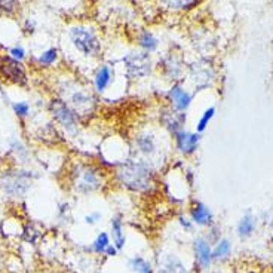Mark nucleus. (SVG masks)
I'll return each instance as SVG.
<instances>
[{"mask_svg": "<svg viewBox=\"0 0 273 273\" xmlns=\"http://www.w3.org/2000/svg\"><path fill=\"white\" fill-rule=\"evenodd\" d=\"M168 136L159 125L158 128L149 125L136 129L129 141V156L146 160L159 171L169 158L171 146Z\"/></svg>", "mask_w": 273, "mask_h": 273, "instance_id": "1", "label": "nucleus"}, {"mask_svg": "<svg viewBox=\"0 0 273 273\" xmlns=\"http://www.w3.org/2000/svg\"><path fill=\"white\" fill-rule=\"evenodd\" d=\"M113 178L125 190L135 195H149L158 186V169L146 160L128 156L113 166Z\"/></svg>", "mask_w": 273, "mask_h": 273, "instance_id": "2", "label": "nucleus"}, {"mask_svg": "<svg viewBox=\"0 0 273 273\" xmlns=\"http://www.w3.org/2000/svg\"><path fill=\"white\" fill-rule=\"evenodd\" d=\"M67 181L73 193L91 196L109 184V174L101 163L91 159H77L71 162L68 168Z\"/></svg>", "mask_w": 273, "mask_h": 273, "instance_id": "3", "label": "nucleus"}, {"mask_svg": "<svg viewBox=\"0 0 273 273\" xmlns=\"http://www.w3.org/2000/svg\"><path fill=\"white\" fill-rule=\"evenodd\" d=\"M57 97L66 101L82 119L92 116L98 109V95L77 79H64L60 82Z\"/></svg>", "mask_w": 273, "mask_h": 273, "instance_id": "4", "label": "nucleus"}, {"mask_svg": "<svg viewBox=\"0 0 273 273\" xmlns=\"http://www.w3.org/2000/svg\"><path fill=\"white\" fill-rule=\"evenodd\" d=\"M37 175L34 171L21 166H12L0 174V190L5 196L12 199H21L33 187Z\"/></svg>", "mask_w": 273, "mask_h": 273, "instance_id": "5", "label": "nucleus"}, {"mask_svg": "<svg viewBox=\"0 0 273 273\" xmlns=\"http://www.w3.org/2000/svg\"><path fill=\"white\" fill-rule=\"evenodd\" d=\"M48 110L52 117V120L57 123V126L68 136L76 138L82 131V117L76 113L66 101H63L58 97L51 98L48 104Z\"/></svg>", "mask_w": 273, "mask_h": 273, "instance_id": "6", "label": "nucleus"}, {"mask_svg": "<svg viewBox=\"0 0 273 273\" xmlns=\"http://www.w3.org/2000/svg\"><path fill=\"white\" fill-rule=\"evenodd\" d=\"M68 37L71 45L74 46V49L86 57V58H97L101 54V42L97 36V33L83 25H76L73 28H70L68 31Z\"/></svg>", "mask_w": 273, "mask_h": 273, "instance_id": "7", "label": "nucleus"}, {"mask_svg": "<svg viewBox=\"0 0 273 273\" xmlns=\"http://www.w3.org/2000/svg\"><path fill=\"white\" fill-rule=\"evenodd\" d=\"M122 64L125 70V76L131 82H140L147 79L153 71V61L150 54L144 51L128 52L122 58Z\"/></svg>", "mask_w": 273, "mask_h": 273, "instance_id": "8", "label": "nucleus"}, {"mask_svg": "<svg viewBox=\"0 0 273 273\" xmlns=\"http://www.w3.org/2000/svg\"><path fill=\"white\" fill-rule=\"evenodd\" d=\"M187 76L195 88V91H202L212 85L215 80V70L212 67L211 61L206 58H201L190 64L187 68Z\"/></svg>", "mask_w": 273, "mask_h": 273, "instance_id": "9", "label": "nucleus"}, {"mask_svg": "<svg viewBox=\"0 0 273 273\" xmlns=\"http://www.w3.org/2000/svg\"><path fill=\"white\" fill-rule=\"evenodd\" d=\"M159 71L162 73V76L172 83H178L183 82L184 74H186V63L184 58L180 52H168L166 55L162 57V60L159 61Z\"/></svg>", "mask_w": 273, "mask_h": 273, "instance_id": "10", "label": "nucleus"}, {"mask_svg": "<svg viewBox=\"0 0 273 273\" xmlns=\"http://www.w3.org/2000/svg\"><path fill=\"white\" fill-rule=\"evenodd\" d=\"M187 122V113L178 112L168 104H163L158 113V125L169 136L175 135L178 131L184 129Z\"/></svg>", "mask_w": 273, "mask_h": 273, "instance_id": "11", "label": "nucleus"}, {"mask_svg": "<svg viewBox=\"0 0 273 273\" xmlns=\"http://www.w3.org/2000/svg\"><path fill=\"white\" fill-rule=\"evenodd\" d=\"M0 77L9 83L24 86L28 82L25 68L21 61H17L11 55H0Z\"/></svg>", "mask_w": 273, "mask_h": 273, "instance_id": "12", "label": "nucleus"}, {"mask_svg": "<svg viewBox=\"0 0 273 273\" xmlns=\"http://www.w3.org/2000/svg\"><path fill=\"white\" fill-rule=\"evenodd\" d=\"M201 138H202V134H198L196 131L195 132L187 131L186 128L178 131L175 135L171 136L172 144H174V150L183 158H189L198 152Z\"/></svg>", "mask_w": 273, "mask_h": 273, "instance_id": "13", "label": "nucleus"}, {"mask_svg": "<svg viewBox=\"0 0 273 273\" xmlns=\"http://www.w3.org/2000/svg\"><path fill=\"white\" fill-rule=\"evenodd\" d=\"M165 100H166V104L171 106L172 109L187 113L193 101V94L189 89H186L181 82H178V83H172L169 89L165 92Z\"/></svg>", "mask_w": 273, "mask_h": 273, "instance_id": "14", "label": "nucleus"}, {"mask_svg": "<svg viewBox=\"0 0 273 273\" xmlns=\"http://www.w3.org/2000/svg\"><path fill=\"white\" fill-rule=\"evenodd\" d=\"M114 82V68L110 64H100L92 74V89L97 95L110 91Z\"/></svg>", "mask_w": 273, "mask_h": 273, "instance_id": "15", "label": "nucleus"}, {"mask_svg": "<svg viewBox=\"0 0 273 273\" xmlns=\"http://www.w3.org/2000/svg\"><path fill=\"white\" fill-rule=\"evenodd\" d=\"M193 252H195V260L196 264L201 269H208L212 263V248H211V242L208 241V238L199 236L195 239L193 242Z\"/></svg>", "mask_w": 273, "mask_h": 273, "instance_id": "16", "label": "nucleus"}, {"mask_svg": "<svg viewBox=\"0 0 273 273\" xmlns=\"http://www.w3.org/2000/svg\"><path fill=\"white\" fill-rule=\"evenodd\" d=\"M189 212H190V220L198 226L211 228L212 223H214V214L204 202H199V201L192 202Z\"/></svg>", "mask_w": 273, "mask_h": 273, "instance_id": "17", "label": "nucleus"}, {"mask_svg": "<svg viewBox=\"0 0 273 273\" xmlns=\"http://www.w3.org/2000/svg\"><path fill=\"white\" fill-rule=\"evenodd\" d=\"M158 273H187L180 257L174 254H163L158 260Z\"/></svg>", "mask_w": 273, "mask_h": 273, "instance_id": "18", "label": "nucleus"}, {"mask_svg": "<svg viewBox=\"0 0 273 273\" xmlns=\"http://www.w3.org/2000/svg\"><path fill=\"white\" fill-rule=\"evenodd\" d=\"M8 146H9V153L20 165H25L30 162V149L27 147V144L21 138H18V136L11 138Z\"/></svg>", "mask_w": 273, "mask_h": 273, "instance_id": "19", "label": "nucleus"}, {"mask_svg": "<svg viewBox=\"0 0 273 273\" xmlns=\"http://www.w3.org/2000/svg\"><path fill=\"white\" fill-rule=\"evenodd\" d=\"M110 226H112V236H113V245L119 251L125 248L126 244V236L123 232V220L120 215H114L110 220Z\"/></svg>", "mask_w": 273, "mask_h": 273, "instance_id": "20", "label": "nucleus"}, {"mask_svg": "<svg viewBox=\"0 0 273 273\" xmlns=\"http://www.w3.org/2000/svg\"><path fill=\"white\" fill-rule=\"evenodd\" d=\"M138 45H140V48H141L144 52L152 54V52H155V51L158 49L159 40H158V37H156L153 33H150V31H143V33L138 36Z\"/></svg>", "mask_w": 273, "mask_h": 273, "instance_id": "21", "label": "nucleus"}, {"mask_svg": "<svg viewBox=\"0 0 273 273\" xmlns=\"http://www.w3.org/2000/svg\"><path fill=\"white\" fill-rule=\"evenodd\" d=\"M254 229H255L254 217L251 214H245L238 223V235H239V238H248L250 235H252Z\"/></svg>", "mask_w": 273, "mask_h": 273, "instance_id": "22", "label": "nucleus"}, {"mask_svg": "<svg viewBox=\"0 0 273 273\" xmlns=\"http://www.w3.org/2000/svg\"><path fill=\"white\" fill-rule=\"evenodd\" d=\"M232 251V244L229 239H220L215 247L212 248V261H217V260H223L226 258Z\"/></svg>", "mask_w": 273, "mask_h": 273, "instance_id": "23", "label": "nucleus"}, {"mask_svg": "<svg viewBox=\"0 0 273 273\" xmlns=\"http://www.w3.org/2000/svg\"><path fill=\"white\" fill-rule=\"evenodd\" d=\"M215 112H217V109L212 106V107H208L204 113L201 114V117H199V120H198V123H196V132H198V134H204L205 131H206L209 122H211V120L214 119V116H215Z\"/></svg>", "mask_w": 273, "mask_h": 273, "instance_id": "24", "label": "nucleus"}, {"mask_svg": "<svg viewBox=\"0 0 273 273\" xmlns=\"http://www.w3.org/2000/svg\"><path fill=\"white\" fill-rule=\"evenodd\" d=\"M129 267L135 273H153L152 264H150L146 258L140 257V255L132 257V258L129 260Z\"/></svg>", "mask_w": 273, "mask_h": 273, "instance_id": "25", "label": "nucleus"}, {"mask_svg": "<svg viewBox=\"0 0 273 273\" xmlns=\"http://www.w3.org/2000/svg\"><path fill=\"white\" fill-rule=\"evenodd\" d=\"M110 245V236L106 233V232H101L97 238H95V241L91 244V248L89 250L94 251L95 254H104V251L106 248Z\"/></svg>", "mask_w": 273, "mask_h": 273, "instance_id": "26", "label": "nucleus"}, {"mask_svg": "<svg viewBox=\"0 0 273 273\" xmlns=\"http://www.w3.org/2000/svg\"><path fill=\"white\" fill-rule=\"evenodd\" d=\"M57 58H58V51H57V48H49L48 51L42 52V54L39 55L37 61H39V64L43 66V67H51V66L57 61Z\"/></svg>", "mask_w": 273, "mask_h": 273, "instance_id": "27", "label": "nucleus"}, {"mask_svg": "<svg viewBox=\"0 0 273 273\" xmlns=\"http://www.w3.org/2000/svg\"><path fill=\"white\" fill-rule=\"evenodd\" d=\"M165 6L174 9V11H183V9H189L192 6H195L199 0H162Z\"/></svg>", "mask_w": 273, "mask_h": 273, "instance_id": "28", "label": "nucleus"}, {"mask_svg": "<svg viewBox=\"0 0 273 273\" xmlns=\"http://www.w3.org/2000/svg\"><path fill=\"white\" fill-rule=\"evenodd\" d=\"M11 107H12L14 113L17 114L20 119H25V117H28L30 113H31V106H30V103H27V101H14V103L11 104Z\"/></svg>", "mask_w": 273, "mask_h": 273, "instance_id": "29", "label": "nucleus"}, {"mask_svg": "<svg viewBox=\"0 0 273 273\" xmlns=\"http://www.w3.org/2000/svg\"><path fill=\"white\" fill-rule=\"evenodd\" d=\"M101 218H103V214H101L100 211H92V212L85 215L83 221H85L86 224H89V226H95V224H98V223L101 221Z\"/></svg>", "mask_w": 273, "mask_h": 273, "instance_id": "30", "label": "nucleus"}, {"mask_svg": "<svg viewBox=\"0 0 273 273\" xmlns=\"http://www.w3.org/2000/svg\"><path fill=\"white\" fill-rule=\"evenodd\" d=\"M9 55L12 58H15L17 61H23L25 58V51H24L23 46H14V48L9 49Z\"/></svg>", "mask_w": 273, "mask_h": 273, "instance_id": "31", "label": "nucleus"}, {"mask_svg": "<svg viewBox=\"0 0 273 273\" xmlns=\"http://www.w3.org/2000/svg\"><path fill=\"white\" fill-rule=\"evenodd\" d=\"M18 6V0H0V11L12 12Z\"/></svg>", "mask_w": 273, "mask_h": 273, "instance_id": "32", "label": "nucleus"}, {"mask_svg": "<svg viewBox=\"0 0 273 273\" xmlns=\"http://www.w3.org/2000/svg\"><path fill=\"white\" fill-rule=\"evenodd\" d=\"M178 223H180V226L184 232H192L195 228V223L190 218H187L186 215H178Z\"/></svg>", "mask_w": 273, "mask_h": 273, "instance_id": "33", "label": "nucleus"}, {"mask_svg": "<svg viewBox=\"0 0 273 273\" xmlns=\"http://www.w3.org/2000/svg\"><path fill=\"white\" fill-rule=\"evenodd\" d=\"M117 252H119V250L114 247L113 244H110V245L106 248V251H104V255H107V257H116V255H117Z\"/></svg>", "mask_w": 273, "mask_h": 273, "instance_id": "34", "label": "nucleus"}, {"mask_svg": "<svg viewBox=\"0 0 273 273\" xmlns=\"http://www.w3.org/2000/svg\"><path fill=\"white\" fill-rule=\"evenodd\" d=\"M272 229H273V220H272Z\"/></svg>", "mask_w": 273, "mask_h": 273, "instance_id": "35", "label": "nucleus"}]
</instances>
